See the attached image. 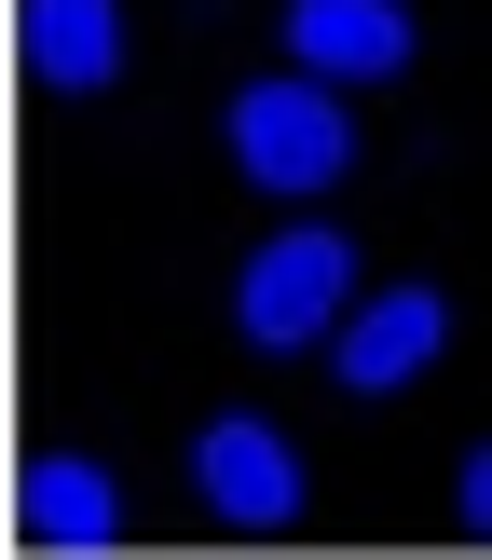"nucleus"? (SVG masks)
Masks as SVG:
<instances>
[{
    "label": "nucleus",
    "mask_w": 492,
    "mask_h": 560,
    "mask_svg": "<svg viewBox=\"0 0 492 560\" xmlns=\"http://www.w3.org/2000/svg\"><path fill=\"white\" fill-rule=\"evenodd\" d=\"M355 315V233H260L233 273V328L260 355H315Z\"/></svg>",
    "instance_id": "1"
},
{
    "label": "nucleus",
    "mask_w": 492,
    "mask_h": 560,
    "mask_svg": "<svg viewBox=\"0 0 492 560\" xmlns=\"http://www.w3.org/2000/svg\"><path fill=\"white\" fill-rule=\"evenodd\" d=\"M27 534L42 547H124V479L82 452H42L27 465Z\"/></svg>",
    "instance_id": "7"
},
{
    "label": "nucleus",
    "mask_w": 492,
    "mask_h": 560,
    "mask_svg": "<svg viewBox=\"0 0 492 560\" xmlns=\"http://www.w3.org/2000/svg\"><path fill=\"white\" fill-rule=\"evenodd\" d=\"M410 42H424V27L397 14V0H301L288 14V69H315V82H397L410 69Z\"/></svg>",
    "instance_id": "5"
},
{
    "label": "nucleus",
    "mask_w": 492,
    "mask_h": 560,
    "mask_svg": "<svg viewBox=\"0 0 492 560\" xmlns=\"http://www.w3.org/2000/svg\"><path fill=\"white\" fill-rule=\"evenodd\" d=\"M233 164H246L260 191H288V206H315V191L355 164V109H342V82H315V69L246 82V96H233Z\"/></svg>",
    "instance_id": "2"
},
{
    "label": "nucleus",
    "mask_w": 492,
    "mask_h": 560,
    "mask_svg": "<svg viewBox=\"0 0 492 560\" xmlns=\"http://www.w3.org/2000/svg\"><path fill=\"white\" fill-rule=\"evenodd\" d=\"M27 82L109 96L124 82V0H27Z\"/></svg>",
    "instance_id": "6"
},
{
    "label": "nucleus",
    "mask_w": 492,
    "mask_h": 560,
    "mask_svg": "<svg viewBox=\"0 0 492 560\" xmlns=\"http://www.w3.org/2000/svg\"><path fill=\"white\" fill-rule=\"evenodd\" d=\"M191 492H206L233 534H288L301 520V452L260 424V410H219V424L191 438Z\"/></svg>",
    "instance_id": "3"
},
{
    "label": "nucleus",
    "mask_w": 492,
    "mask_h": 560,
    "mask_svg": "<svg viewBox=\"0 0 492 560\" xmlns=\"http://www.w3.org/2000/svg\"><path fill=\"white\" fill-rule=\"evenodd\" d=\"M437 342H452V301H437V288H383V301L342 315L328 370H342V397H397V383L437 370Z\"/></svg>",
    "instance_id": "4"
},
{
    "label": "nucleus",
    "mask_w": 492,
    "mask_h": 560,
    "mask_svg": "<svg viewBox=\"0 0 492 560\" xmlns=\"http://www.w3.org/2000/svg\"><path fill=\"white\" fill-rule=\"evenodd\" d=\"M452 520H465V534H479V547H492V438H479V452H465V465H452Z\"/></svg>",
    "instance_id": "8"
}]
</instances>
